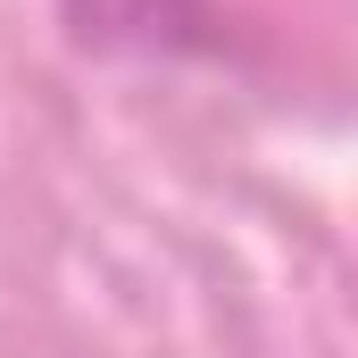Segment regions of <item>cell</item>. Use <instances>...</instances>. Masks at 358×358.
I'll list each match as a JSON object with an SVG mask.
<instances>
[{
  "label": "cell",
  "mask_w": 358,
  "mask_h": 358,
  "mask_svg": "<svg viewBox=\"0 0 358 358\" xmlns=\"http://www.w3.org/2000/svg\"><path fill=\"white\" fill-rule=\"evenodd\" d=\"M59 8H67L76 42H92V50H192V42H208L200 0H59Z\"/></svg>",
  "instance_id": "obj_1"
}]
</instances>
